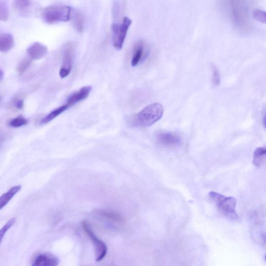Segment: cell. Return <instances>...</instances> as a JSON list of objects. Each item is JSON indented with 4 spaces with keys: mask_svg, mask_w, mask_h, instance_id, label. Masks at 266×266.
<instances>
[{
    "mask_svg": "<svg viewBox=\"0 0 266 266\" xmlns=\"http://www.w3.org/2000/svg\"><path fill=\"white\" fill-rule=\"evenodd\" d=\"M28 120L22 116H18L13 119L11 120L8 123L10 127L18 128L28 124Z\"/></svg>",
    "mask_w": 266,
    "mask_h": 266,
    "instance_id": "cell-18",
    "label": "cell"
},
{
    "mask_svg": "<svg viewBox=\"0 0 266 266\" xmlns=\"http://www.w3.org/2000/svg\"><path fill=\"white\" fill-rule=\"evenodd\" d=\"M15 107L19 109H22L24 107V101L22 99H17L14 102Z\"/></svg>",
    "mask_w": 266,
    "mask_h": 266,
    "instance_id": "cell-24",
    "label": "cell"
},
{
    "mask_svg": "<svg viewBox=\"0 0 266 266\" xmlns=\"http://www.w3.org/2000/svg\"><path fill=\"white\" fill-rule=\"evenodd\" d=\"M15 218H12L9 220L2 228L0 229V244L2 242L6 233L9 230L10 228L15 223Z\"/></svg>",
    "mask_w": 266,
    "mask_h": 266,
    "instance_id": "cell-20",
    "label": "cell"
},
{
    "mask_svg": "<svg viewBox=\"0 0 266 266\" xmlns=\"http://www.w3.org/2000/svg\"><path fill=\"white\" fill-rule=\"evenodd\" d=\"M157 140L160 145L169 147L179 146L182 142L178 135L170 132L160 133L157 135Z\"/></svg>",
    "mask_w": 266,
    "mask_h": 266,
    "instance_id": "cell-8",
    "label": "cell"
},
{
    "mask_svg": "<svg viewBox=\"0 0 266 266\" xmlns=\"http://www.w3.org/2000/svg\"><path fill=\"white\" fill-rule=\"evenodd\" d=\"M32 60L29 57L22 59L17 67V71L20 74L24 73L29 67Z\"/></svg>",
    "mask_w": 266,
    "mask_h": 266,
    "instance_id": "cell-22",
    "label": "cell"
},
{
    "mask_svg": "<svg viewBox=\"0 0 266 266\" xmlns=\"http://www.w3.org/2000/svg\"><path fill=\"white\" fill-rule=\"evenodd\" d=\"M92 89L91 86H86L71 94L67 99L66 103L60 106L62 111L65 112L69 108L86 99L89 96Z\"/></svg>",
    "mask_w": 266,
    "mask_h": 266,
    "instance_id": "cell-7",
    "label": "cell"
},
{
    "mask_svg": "<svg viewBox=\"0 0 266 266\" xmlns=\"http://www.w3.org/2000/svg\"><path fill=\"white\" fill-rule=\"evenodd\" d=\"M209 197L224 217L232 220L239 219L236 212L237 200L235 198L226 197L214 192L209 193Z\"/></svg>",
    "mask_w": 266,
    "mask_h": 266,
    "instance_id": "cell-2",
    "label": "cell"
},
{
    "mask_svg": "<svg viewBox=\"0 0 266 266\" xmlns=\"http://www.w3.org/2000/svg\"><path fill=\"white\" fill-rule=\"evenodd\" d=\"M253 15H254L255 18L257 20L263 23L266 22V14L265 11L260 9H257L254 11Z\"/></svg>",
    "mask_w": 266,
    "mask_h": 266,
    "instance_id": "cell-23",
    "label": "cell"
},
{
    "mask_svg": "<svg viewBox=\"0 0 266 266\" xmlns=\"http://www.w3.org/2000/svg\"><path fill=\"white\" fill-rule=\"evenodd\" d=\"M59 259L54 256L41 254L35 258L32 266H58Z\"/></svg>",
    "mask_w": 266,
    "mask_h": 266,
    "instance_id": "cell-10",
    "label": "cell"
},
{
    "mask_svg": "<svg viewBox=\"0 0 266 266\" xmlns=\"http://www.w3.org/2000/svg\"><path fill=\"white\" fill-rule=\"evenodd\" d=\"M47 53V47L39 42L33 43L27 49L28 57L32 60L41 59L45 57Z\"/></svg>",
    "mask_w": 266,
    "mask_h": 266,
    "instance_id": "cell-9",
    "label": "cell"
},
{
    "mask_svg": "<svg viewBox=\"0 0 266 266\" xmlns=\"http://www.w3.org/2000/svg\"><path fill=\"white\" fill-rule=\"evenodd\" d=\"M74 51L75 45L72 42L67 43L63 50L62 65L59 71V75L62 79L68 77L71 71Z\"/></svg>",
    "mask_w": 266,
    "mask_h": 266,
    "instance_id": "cell-6",
    "label": "cell"
},
{
    "mask_svg": "<svg viewBox=\"0 0 266 266\" xmlns=\"http://www.w3.org/2000/svg\"><path fill=\"white\" fill-rule=\"evenodd\" d=\"M163 111V107L160 104H152L133 116L130 122L135 127H148L162 118Z\"/></svg>",
    "mask_w": 266,
    "mask_h": 266,
    "instance_id": "cell-1",
    "label": "cell"
},
{
    "mask_svg": "<svg viewBox=\"0 0 266 266\" xmlns=\"http://www.w3.org/2000/svg\"><path fill=\"white\" fill-rule=\"evenodd\" d=\"M31 5V2L29 1H15L13 2V7L14 9L20 13H25L27 12L28 8Z\"/></svg>",
    "mask_w": 266,
    "mask_h": 266,
    "instance_id": "cell-17",
    "label": "cell"
},
{
    "mask_svg": "<svg viewBox=\"0 0 266 266\" xmlns=\"http://www.w3.org/2000/svg\"><path fill=\"white\" fill-rule=\"evenodd\" d=\"M211 68L213 72L212 82L214 86H218L221 82V75L219 70L214 64H211Z\"/></svg>",
    "mask_w": 266,
    "mask_h": 266,
    "instance_id": "cell-21",
    "label": "cell"
},
{
    "mask_svg": "<svg viewBox=\"0 0 266 266\" xmlns=\"http://www.w3.org/2000/svg\"><path fill=\"white\" fill-rule=\"evenodd\" d=\"M266 154L265 147H259L256 149L253 154V163L257 167L260 168L264 161Z\"/></svg>",
    "mask_w": 266,
    "mask_h": 266,
    "instance_id": "cell-14",
    "label": "cell"
},
{
    "mask_svg": "<svg viewBox=\"0 0 266 266\" xmlns=\"http://www.w3.org/2000/svg\"><path fill=\"white\" fill-rule=\"evenodd\" d=\"M98 213L101 217L113 222L120 223L123 221L121 215L115 212L101 210L99 211Z\"/></svg>",
    "mask_w": 266,
    "mask_h": 266,
    "instance_id": "cell-15",
    "label": "cell"
},
{
    "mask_svg": "<svg viewBox=\"0 0 266 266\" xmlns=\"http://www.w3.org/2000/svg\"><path fill=\"white\" fill-rule=\"evenodd\" d=\"M144 53V43L142 41L137 42L133 49V54L131 61V65L136 66L140 62Z\"/></svg>",
    "mask_w": 266,
    "mask_h": 266,
    "instance_id": "cell-12",
    "label": "cell"
},
{
    "mask_svg": "<svg viewBox=\"0 0 266 266\" xmlns=\"http://www.w3.org/2000/svg\"><path fill=\"white\" fill-rule=\"evenodd\" d=\"M21 189V186L20 185L14 186L0 197V210L7 205L8 203L20 191Z\"/></svg>",
    "mask_w": 266,
    "mask_h": 266,
    "instance_id": "cell-13",
    "label": "cell"
},
{
    "mask_svg": "<svg viewBox=\"0 0 266 266\" xmlns=\"http://www.w3.org/2000/svg\"><path fill=\"white\" fill-rule=\"evenodd\" d=\"M74 26L76 30L80 33L83 32L84 27V18L82 12H76L74 17Z\"/></svg>",
    "mask_w": 266,
    "mask_h": 266,
    "instance_id": "cell-16",
    "label": "cell"
},
{
    "mask_svg": "<svg viewBox=\"0 0 266 266\" xmlns=\"http://www.w3.org/2000/svg\"><path fill=\"white\" fill-rule=\"evenodd\" d=\"M71 8L64 5H53L44 8L42 11V18L48 24L58 22H66L70 20Z\"/></svg>",
    "mask_w": 266,
    "mask_h": 266,
    "instance_id": "cell-3",
    "label": "cell"
},
{
    "mask_svg": "<svg viewBox=\"0 0 266 266\" xmlns=\"http://www.w3.org/2000/svg\"><path fill=\"white\" fill-rule=\"evenodd\" d=\"M3 77H4V73L3 71L2 70V69L0 68V82H1L3 80Z\"/></svg>",
    "mask_w": 266,
    "mask_h": 266,
    "instance_id": "cell-25",
    "label": "cell"
},
{
    "mask_svg": "<svg viewBox=\"0 0 266 266\" xmlns=\"http://www.w3.org/2000/svg\"><path fill=\"white\" fill-rule=\"evenodd\" d=\"M132 20L128 17H124L121 23L112 24V43L114 47L117 50L122 49L128 30L132 24Z\"/></svg>",
    "mask_w": 266,
    "mask_h": 266,
    "instance_id": "cell-4",
    "label": "cell"
},
{
    "mask_svg": "<svg viewBox=\"0 0 266 266\" xmlns=\"http://www.w3.org/2000/svg\"><path fill=\"white\" fill-rule=\"evenodd\" d=\"M82 226L85 233L90 238L94 246L96 261L99 262L102 261L107 255V248L106 244L94 234L87 222H83Z\"/></svg>",
    "mask_w": 266,
    "mask_h": 266,
    "instance_id": "cell-5",
    "label": "cell"
},
{
    "mask_svg": "<svg viewBox=\"0 0 266 266\" xmlns=\"http://www.w3.org/2000/svg\"><path fill=\"white\" fill-rule=\"evenodd\" d=\"M9 17V8L5 1H0V21H6Z\"/></svg>",
    "mask_w": 266,
    "mask_h": 266,
    "instance_id": "cell-19",
    "label": "cell"
},
{
    "mask_svg": "<svg viewBox=\"0 0 266 266\" xmlns=\"http://www.w3.org/2000/svg\"><path fill=\"white\" fill-rule=\"evenodd\" d=\"M15 45L14 37L10 33H0V52L7 53Z\"/></svg>",
    "mask_w": 266,
    "mask_h": 266,
    "instance_id": "cell-11",
    "label": "cell"
}]
</instances>
